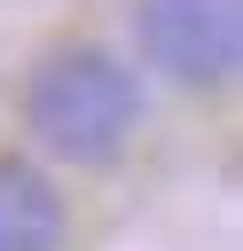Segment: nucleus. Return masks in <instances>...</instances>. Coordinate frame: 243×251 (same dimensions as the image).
I'll return each instance as SVG.
<instances>
[{"mask_svg":"<svg viewBox=\"0 0 243 251\" xmlns=\"http://www.w3.org/2000/svg\"><path fill=\"white\" fill-rule=\"evenodd\" d=\"M63 188L24 165V157H0V251H63Z\"/></svg>","mask_w":243,"mask_h":251,"instance_id":"3","label":"nucleus"},{"mask_svg":"<svg viewBox=\"0 0 243 251\" xmlns=\"http://www.w3.org/2000/svg\"><path fill=\"white\" fill-rule=\"evenodd\" d=\"M16 118H24V133H31L47 157L94 173V165H118L125 141L141 133V78H133V63H118L110 47L63 39V47H47V55L24 71Z\"/></svg>","mask_w":243,"mask_h":251,"instance_id":"1","label":"nucleus"},{"mask_svg":"<svg viewBox=\"0 0 243 251\" xmlns=\"http://www.w3.org/2000/svg\"><path fill=\"white\" fill-rule=\"evenodd\" d=\"M141 63L172 86H227L243 71V0H133Z\"/></svg>","mask_w":243,"mask_h":251,"instance_id":"2","label":"nucleus"}]
</instances>
